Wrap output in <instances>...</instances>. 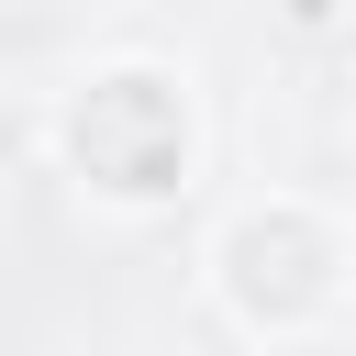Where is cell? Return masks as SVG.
I'll list each match as a JSON object with an SVG mask.
<instances>
[{
  "label": "cell",
  "mask_w": 356,
  "mask_h": 356,
  "mask_svg": "<svg viewBox=\"0 0 356 356\" xmlns=\"http://www.w3.org/2000/svg\"><path fill=\"white\" fill-rule=\"evenodd\" d=\"M200 289H211V312L245 345H312L345 312V289H356V234L312 189H256V200H234L211 222Z\"/></svg>",
  "instance_id": "7a4b0ae2"
},
{
  "label": "cell",
  "mask_w": 356,
  "mask_h": 356,
  "mask_svg": "<svg viewBox=\"0 0 356 356\" xmlns=\"http://www.w3.org/2000/svg\"><path fill=\"white\" fill-rule=\"evenodd\" d=\"M44 145H56V167H67L78 200L145 222V211H178L200 189L211 122H200L189 67H167V56H100V67H78L56 89Z\"/></svg>",
  "instance_id": "6da1fadb"
},
{
  "label": "cell",
  "mask_w": 356,
  "mask_h": 356,
  "mask_svg": "<svg viewBox=\"0 0 356 356\" xmlns=\"http://www.w3.org/2000/svg\"><path fill=\"white\" fill-rule=\"evenodd\" d=\"M278 11H289V33H323V22L345 11V0H278Z\"/></svg>",
  "instance_id": "3957f363"
}]
</instances>
